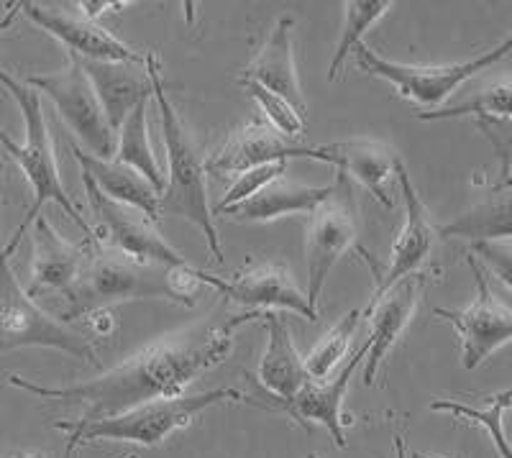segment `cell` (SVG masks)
<instances>
[{"instance_id": "cell-1", "label": "cell", "mask_w": 512, "mask_h": 458, "mask_svg": "<svg viewBox=\"0 0 512 458\" xmlns=\"http://www.w3.org/2000/svg\"><path fill=\"white\" fill-rule=\"evenodd\" d=\"M259 313L262 310H249V313L231 318L221 328L198 325V328L164 338V341L141 348L139 354L90 382L47 387V384H36L21 374H8V384L41 397V400L85 405L88 410L80 420L111 418V415L139 407L144 402L180 397L187 384L195 382L200 374L210 372L231 354L236 331L249 320H259Z\"/></svg>"}, {"instance_id": "cell-2", "label": "cell", "mask_w": 512, "mask_h": 458, "mask_svg": "<svg viewBox=\"0 0 512 458\" xmlns=\"http://www.w3.org/2000/svg\"><path fill=\"white\" fill-rule=\"evenodd\" d=\"M198 282L192 277V264L162 267L141 264L88 238V259L75 285L64 292V308L59 318L64 325L85 320L88 315L108 310L116 302L131 300H167L177 305H195Z\"/></svg>"}, {"instance_id": "cell-3", "label": "cell", "mask_w": 512, "mask_h": 458, "mask_svg": "<svg viewBox=\"0 0 512 458\" xmlns=\"http://www.w3.org/2000/svg\"><path fill=\"white\" fill-rule=\"evenodd\" d=\"M146 75L152 80V98L157 100L159 121H162V141L167 149L169 162V182L159 195V218L172 215L182 221L192 223L205 236L210 254L218 264L226 261L218 236L216 218L208 208V187H205V159L200 154L198 144L192 139L190 128L180 118L172 100L164 93L162 82V62L154 52H146L144 59Z\"/></svg>"}, {"instance_id": "cell-4", "label": "cell", "mask_w": 512, "mask_h": 458, "mask_svg": "<svg viewBox=\"0 0 512 458\" xmlns=\"http://www.w3.org/2000/svg\"><path fill=\"white\" fill-rule=\"evenodd\" d=\"M0 85L6 87L8 95L16 100V105L21 108V116H24V128H26V141L24 146L16 144V141L8 136V131L0 126V144L6 146V151L18 162L21 172L26 174L29 180L31 192H34V205L29 208L26 221L16 228L13 238L8 241L6 254L11 256L16 251V246L21 244V236L26 233V228L39 218L41 208L47 203H57L64 213L70 215L72 221L85 231V236L93 238V226L85 221L82 210L72 203L70 192L64 190L62 174H59L57 157H54L52 136H49L47 121H44V108H41V95L36 90H31L26 82L16 80V77L8 75L6 70H0Z\"/></svg>"}, {"instance_id": "cell-5", "label": "cell", "mask_w": 512, "mask_h": 458, "mask_svg": "<svg viewBox=\"0 0 512 458\" xmlns=\"http://www.w3.org/2000/svg\"><path fill=\"white\" fill-rule=\"evenodd\" d=\"M246 395L239 389L223 387L210 389L203 395L192 397H169V400H152L126 412H118L111 418L100 420H57L54 428L67 433V448L62 458H72L75 451L93 441H118V443H141L154 448L164 443L175 430L187 428L200 412L223 402H244Z\"/></svg>"}, {"instance_id": "cell-6", "label": "cell", "mask_w": 512, "mask_h": 458, "mask_svg": "<svg viewBox=\"0 0 512 458\" xmlns=\"http://www.w3.org/2000/svg\"><path fill=\"white\" fill-rule=\"evenodd\" d=\"M16 348H57L98 366V354L88 333L54 320L21 287L0 238V354Z\"/></svg>"}, {"instance_id": "cell-7", "label": "cell", "mask_w": 512, "mask_h": 458, "mask_svg": "<svg viewBox=\"0 0 512 458\" xmlns=\"http://www.w3.org/2000/svg\"><path fill=\"white\" fill-rule=\"evenodd\" d=\"M512 39L510 34L500 41V47L489 49V52L479 54L474 59L456 64H402L384 59L367 47V41L356 44V64L361 72H367L369 77L390 82L397 90L402 100H410L415 105H441L443 100L464 85L466 80H472L477 72L487 70L492 64L502 62L510 54Z\"/></svg>"}, {"instance_id": "cell-8", "label": "cell", "mask_w": 512, "mask_h": 458, "mask_svg": "<svg viewBox=\"0 0 512 458\" xmlns=\"http://www.w3.org/2000/svg\"><path fill=\"white\" fill-rule=\"evenodd\" d=\"M305 264H308V305L318 313V302L328 274L338 264V259L349 249H359V218H356V200L351 190V180L338 172L333 190L318 208L310 213L305 228Z\"/></svg>"}, {"instance_id": "cell-9", "label": "cell", "mask_w": 512, "mask_h": 458, "mask_svg": "<svg viewBox=\"0 0 512 458\" xmlns=\"http://www.w3.org/2000/svg\"><path fill=\"white\" fill-rule=\"evenodd\" d=\"M85 200L90 205L95 228L93 238L105 249H113L141 264H162V267H185L187 259L159 233L144 213L128 205L113 203L95 187L88 174L82 172Z\"/></svg>"}, {"instance_id": "cell-10", "label": "cell", "mask_w": 512, "mask_h": 458, "mask_svg": "<svg viewBox=\"0 0 512 458\" xmlns=\"http://www.w3.org/2000/svg\"><path fill=\"white\" fill-rule=\"evenodd\" d=\"M26 85L36 93L47 95L57 108L59 118L67 123L72 134L93 151L98 159H113L116 154V134L103 116L93 85L82 70L80 57L67 52V64L52 75H29Z\"/></svg>"}, {"instance_id": "cell-11", "label": "cell", "mask_w": 512, "mask_h": 458, "mask_svg": "<svg viewBox=\"0 0 512 458\" xmlns=\"http://www.w3.org/2000/svg\"><path fill=\"white\" fill-rule=\"evenodd\" d=\"M466 264L472 269L474 285H477V297L472 305L464 310L436 308L433 313L456 328L461 341V366L472 372L487 356L495 354L497 348L507 346L512 336V310L505 300L492 292L477 256H466Z\"/></svg>"}, {"instance_id": "cell-12", "label": "cell", "mask_w": 512, "mask_h": 458, "mask_svg": "<svg viewBox=\"0 0 512 458\" xmlns=\"http://www.w3.org/2000/svg\"><path fill=\"white\" fill-rule=\"evenodd\" d=\"M287 159H313V162L336 167L331 146L297 144V141L277 134L269 123L251 121L205 159V174L228 177V174H244L249 169L287 162Z\"/></svg>"}, {"instance_id": "cell-13", "label": "cell", "mask_w": 512, "mask_h": 458, "mask_svg": "<svg viewBox=\"0 0 512 458\" xmlns=\"http://www.w3.org/2000/svg\"><path fill=\"white\" fill-rule=\"evenodd\" d=\"M195 282L210 285L213 290L221 292L231 302H239L244 308L251 310H272L285 308L292 313L303 315L308 320H318V313L308 305L305 292L297 287L292 274L280 264H249L241 272H233L231 277H218L208 274L203 269L192 267Z\"/></svg>"}, {"instance_id": "cell-14", "label": "cell", "mask_w": 512, "mask_h": 458, "mask_svg": "<svg viewBox=\"0 0 512 458\" xmlns=\"http://www.w3.org/2000/svg\"><path fill=\"white\" fill-rule=\"evenodd\" d=\"M21 13L29 18L31 24L39 26L44 34L57 39L64 49L80 59L90 62H131L144 64L146 54L128 47L126 41L113 36L111 31L103 29L98 21H90L85 16L67 11H52L39 3H21Z\"/></svg>"}, {"instance_id": "cell-15", "label": "cell", "mask_w": 512, "mask_h": 458, "mask_svg": "<svg viewBox=\"0 0 512 458\" xmlns=\"http://www.w3.org/2000/svg\"><path fill=\"white\" fill-rule=\"evenodd\" d=\"M425 285H428L425 274H408V277H402L400 282H395L384 295L374 297V300L369 302L367 318H372V323H369L367 341L369 359L367 366H364V384H367V387H372L379 369H382V364L387 361L390 351L395 348L397 338L405 333V328H408L410 320H413Z\"/></svg>"}, {"instance_id": "cell-16", "label": "cell", "mask_w": 512, "mask_h": 458, "mask_svg": "<svg viewBox=\"0 0 512 458\" xmlns=\"http://www.w3.org/2000/svg\"><path fill=\"white\" fill-rule=\"evenodd\" d=\"M395 177L400 182L402 203H405V223H402L395 244H392L390 267H387V272L379 274L377 285H374V297L384 295L402 277L418 272L438 238V226L433 223L431 210L425 208V203L420 200L418 192H415L413 180H410V174L405 169V164H402V159L397 162Z\"/></svg>"}, {"instance_id": "cell-17", "label": "cell", "mask_w": 512, "mask_h": 458, "mask_svg": "<svg viewBox=\"0 0 512 458\" xmlns=\"http://www.w3.org/2000/svg\"><path fill=\"white\" fill-rule=\"evenodd\" d=\"M34 256H31V285L29 297L39 295H64L80 277L85 259H88V241L70 244L64 241L47 215H39L34 221Z\"/></svg>"}, {"instance_id": "cell-18", "label": "cell", "mask_w": 512, "mask_h": 458, "mask_svg": "<svg viewBox=\"0 0 512 458\" xmlns=\"http://www.w3.org/2000/svg\"><path fill=\"white\" fill-rule=\"evenodd\" d=\"M80 64L98 95L105 121L113 134H118V128L136 105L152 98V80L146 75V67L131 62H90V59H80Z\"/></svg>"}, {"instance_id": "cell-19", "label": "cell", "mask_w": 512, "mask_h": 458, "mask_svg": "<svg viewBox=\"0 0 512 458\" xmlns=\"http://www.w3.org/2000/svg\"><path fill=\"white\" fill-rule=\"evenodd\" d=\"M364 359H367V343L351 356V361L338 372L336 379H331V382L310 379L300 389V395L290 402V407L285 410L287 415L305 428H310V423H320L323 428H328L338 448H346V423L349 420L344 418V397Z\"/></svg>"}, {"instance_id": "cell-20", "label": "cell", "mask_w": 512, "mask_h": 458, "mask_svg": "<svg viewBox=\"0 0 512 458\" xmlns=\"http://www.w3.org/2000/svg\"><path fill=\"white\" fill-rule=\"evenodd\" d=\"M292 26H295V21L290 16L277 18V24L264 39L262 49L246 64L244 77L285 98L300 116H305L308 105H305L303 87H300V77H297L295 54H292Z\"/></svg>"}, {"instance_id": "cell-21", "label": "cell", "mask_w": 512, "mask_h": 458, "mask_svg": "<svg viewBox=\"0 0 512 458\" xmlns=\"http://www.w3.org/2000/svg\"><path fill=\"white\" fill-rule=\"evenodd\" d=\"M259 320L267 328V351L259 366V379L272 392L274 402H280L282 410H287L290 402L300 395V389L310 382V374L297 354L290 325L282 320V315L262 310Z\"/></svg>"}, {"instance_id": "cell-22", "label": "cell", "mask_w": 512, "mask_h": 458, "mask_svg": "<svg viewBox=\"0 0 512 458\" xmlns=\"http://www.w3.org/2000/svg\"><path fill=\"white\" fill-rule=\"evenodd\" d=\"M333 185L328 187H305L297 182L274 180L267 187L251 195L249 200H241L236 205L218 210L213 215L231 218L236 223H269L282 215L292 213H313L323 200L331 195Z\"/></svg>"}, {"instance_id": "cell-23", "label": "cell", "mask_w": 512, "mask_h": 458, "mask_svg": "<svg viewBox=\"0 0 512 458\" xmlns=\"http://www.w3.org/2000/svg\"><path fill=\"white\" fill-rule=\"evenodd\" d=\"M72 157L80 164V169L88 174L90 180L95 182L105 198H111L113 203L128 205V208H136L139 213H144L152 223H159V195L149 182L136 174L134 169L126 167V164H118L113 159H98L88 151H82L80 146H70Z\"/></svg>"}, {"instance_id": "cell-24", "label": "cell", "mask_w": 512, "mask_h": 458, "mask_svg": "<svg viewBox=\"0 0 512 458\" xmlns=\"http://www.w3.org/2000/svg\"><path fill=\"white\" fill-rule=\"evenodd\" d=\"M333 157H336L338 172L346 177H354L356 182L372 192V198L379 200L384 208H392L395 200L387 192V182H392L400 157L382 141H341L331 144Z\"/></svg>"}, {"instance_id": "cell-25", "label": "cell", "mask_w": 512, "mask_h": 458, "mask_svg": "<svg viewBox=\"0 0 512 458\" xmlns=\"http://www.w3.org/2000/svg\"><path fill=\"white\" fill-rule=\"evenodd\" d=\"M113 162L126 164V167L134 169L136 174H141V177H144V180L157 190V195H162L164 177H162V167H159L157 154H154L152 149V141H149L146 100L136 105L134 111H131V116L123 121L121 128H118Z\"/></svg>"}, {"instance_id": "cell-26", "label": "cell", "mask_w": 512, "mask_h": 458, "mask_svg": "<svg viewBox=\"0 0 512 458\" xmlns=\"http://www.w3.org/2000/svg\"><path fill=\"white\" fill-rule=\"evenodd\" d=\"M438 236H464L482 241H507L510 238V185H500L492 198L482 200L472 210H466L454 223L438 228Z\"/></svg>"}, {"instance_id": "cell-27", "label": "cell", "mask_w": 512, "mask_h": 458, "mask_svg": "<svg viewBox=\"0 0 512 458\" xmlns=\"http://www.w3.org/2000/svg\"><path fill=\"white\" fill-rule=\"evenodd\" d=\"M392 6H395L392 0H349V3H344V26L338 31L336 52H333L331 67H328V82H333L341 75V67H344L349 54L356 49V44L364 41V34Z\"/></svg>"}, {"instance_id": "cell-28", "label": "cell", "mask_w": 512, "mask_h": 458, "mask_svg": "<svg viewBox=\"0 0 512 458\" xmlns=\"http://www.w3.org/2000/svg\"><path fill=\"white\" fill-rule=\"evenodd\" d=\"M510 82L502 80L489 90H482L474 98L464 100L459 105H448L441 111L418 113V121H448V118H474L477 123L487 121H510Z\"/></svg>"}, {"instance_id": "cell-29", "label": "cell", "mask_w": 512, "mask_h": 458, "mask_svg": "<svg viewBox=\"0 0 512 458\" xmlns=\"http://www.w3.org/2000/svg\"><path fill=\"white\" fill-rule=\"evenodd\" d=\"M510 405H512V392L510 389H505V392H500V395L489 397L487 405H484L482 410H479V407L461 405V402H451V400L431 402V410L433 412H448V415H454V418L482 425L484 433L492 438L495 448L500 451V458H510V446H507L505 428H502V415L510 410Z\"/></svg>"}, {"instance_id": "cell-30", "label": "cell", "mask_w": 512, "mask_h": 458, "mask_svg": "<svg viewBox=\"0 0 512 458\" xmlns=\"http://www.w3.org/2000/svg\"><path fill=\"white\" fill-rule=\"evenodd\" d=\"M359 320H361L359 310H351V313H346L344 318L333 325L326 336L315 343V348L308 354V359L303 361L310 379H315V382H318V379H326L328 374L336 369L338 361L344 359L346 351H349V343L351 338H354Z\"/></svg>"}, {"instance_id": "cell-31", "label": "cell", "mask_w": 512, "mask_h": 458, "mask_svg": "<svg viewBox=\"0 0 512 458\" xmlns=\"http://www.w3.org/2000/svg\"><path fill=\"white\" fill-rule=\"evenodd\" d=\"M239 85L244 87L256 103H259L262 113L267 116V123L277 131V134H282L285 139H297V136L303 134L305 116H300L285 98H280L277 93H272V90H267L264 85H259V82L246 80V77H241Z\"/></svg>"}, {"instance_id": "cell-32", "label": "cell", "mask_w": 512, "mask_h": 458, "mask_svg": "<svg viewBox=\"0 0 512 458\" xmlns=\"http://www.w3.org/2000/svg\"><path fill=\"white\" fill-rule=\"evenodd\" d=\"M285 172H287V162H274V164H264V167H256V169H249V172L239 174V180L233 182L231 190L226 192V198L216 205L213 213L228 208V205L241 203V200H249L251 195H256V192L262 190V187H267L269 182L282 180V174Z\"/></svg>"}, {"instance_id": "cell-33", "label": "cell", "mask_w": 512, "mask_h": 458, "mask_svg": "<svg viewBox=\"0 0 512 458\" xmlns=\"http://www.w3.org/2000/svg\"><path fill=\"white\" fill-rule=\"evenodd\" d=\"M126 6H131V3H126V0H118V3H108V0H95V3H90V0H82V3H77V8L82 11V16L90 18V21H95L100 13H108L111 8L121 11V8H126Z\"/></svg>"}, {"instance_id": "cell-34", "label": "cell", "mask_w": 512, "mask_h": 458, "mask_svg": "<svg viewBox=\"0 0 512 458\" xmlns=\"http://www.w3.org/2000/svg\"><path fill=\"white\" fill-rule=\"evenodd\" d=\"M18 16H21V3H11V6L6 8V13L0 16V34L11 29L13 21H16Z\"/></svg>"}, {"instance_id": "cell-35", "label": "cell", "mask_w": 512, "mask_h": 458, "mask_svg": "<svg viewBox=\"0 0 512 458\" xmlns=\"http://www.w3.org/2000/svg\"><path fill=\"white\" fill-rule=\"evenodd\" d=\"M395 458H408V448H405V438L395 435Z\"/></svg>"}, {"instance_id": "cell-36", "label": "cell", "mask_w": 512, "mask_h": 458, "mask_svg": "<svg viewBox=\"0 0 512 458\" xmlns=\"http://www.w3.org/2000/svg\"><path fill=\"white\" fill-rule=\"evenodd\" d=\"M6 458H49V456H44V453H13V456H6Z\"/></svg>"}, {"instance_id": "cell-37", "label": "cell", "mask_w": 512, "mask_h": 458, "mask_svg": "<svg viewBox=\"0 0 512 458\" xmlns=\"http://www.w3.org/2000/svg\"><path fill=\"white\" fill-rule=\"evenodd\" d=\"M413 458H438V456H425V453H415Z\"/></svg>"}, {"instance_id": "cell-38", "label": "cell", "mask_w": 512, "mask_h": 458, "mask_svg": "<svg viewBox=\"0 0 512 458\" xmlns=\"http://www.w3.org/2000/svg\"><path fill=\"white\" fill-rule=\"evenodd\" d=\"M123 458H139V453H128V456H123Z\"/></svg>"}, {"instance_id": "cell-39", "label": "cell", "mask_w": 512, "mask_h": 458, "mask_svg": "<svg viewBox=\"0 0 512 458\" xmlns=\"http://www.w3.org/2000/svg\"><path fill=\"white\" fill-rule=\"evenodd\" d=\"M308 458H320V456H318V453H308Z\"/></svg>"}]
</instances>
